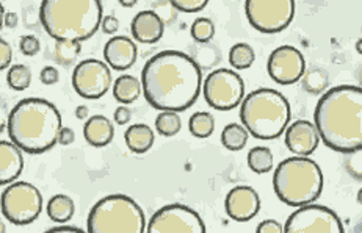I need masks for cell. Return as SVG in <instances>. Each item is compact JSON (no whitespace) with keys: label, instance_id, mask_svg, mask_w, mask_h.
Instances as JSON below:
<instances>
[{"label":"cell","instance_id":"obj_1","mask_svg":"<svg viewBox=\"0 0 362 233\" xmlns=\"http://www.w3.org/2000/svg\"><path fill=\"white\" fill-rule=\"evenodd\" d=\"M143 94L158 112H185L202 88L198 63L179 50H163L151 58L141 71Z\"/></svg>","mask_w":362,"mask_h":233},{"label":"cell","instance_id":"obj_2","mask_svg":"<svg viewBox=\"0 0 362 233\" xmlns=\"http://www.w3.org/2000/svg\"><path fill=\"white\" fill-rule=\"evenodd\" d=\"M314 124L322 141L340 154L362 149V88L334 86L317 102Z\"/></svg>","mask_w":362,"mask_h":233},{"label":"cell","instance_id":"obj_3","mask_svg":"<svg viewBox=\"0 0 362 233\" xmlns=\"http://www.w3.org/2000/svg\"><path fill=\"white\" fill-rule=\"evenodd\" d=\"M62 114L52 102L27 97L14 105L6 121L10 140L27 154H45L59 143Z\"/></svg>","mask_w":362,"mask_h":233},{"label":"cell","instance_id":"obj_4","mask_svg":"<svg viewBox=\"0 0 362 233\" xmlns=\"http://www.w3.org/2000/svg\"><path fill=\"white\" fill-rule=\"evenodd\" d=\"M104 19L100 0H42L40 20L57 41H86Z\"/></svg>","mask_w":362,"mask_h":233},{"label":"cell","instance_id":"obj_5","mask_svg":"<svg viewBox=\"0 0 362 233\" xmlns=\"http://www.w3.org/2000/svg\"><path fill=\"white\" fill-rule=\"evenodd\" d=\"M240 119L250 135L257 140H276L291 122V104L276 90L259 88L243 99Z\"/></svg>","mask_w":362,"mask_h":233},{"label":"cell","instance_id":"obj_6","mask_svg":"<svg viewBox=\"0 0 362 233\" xmlns=\"http://www.w3.org/2000/svg\"><path fill=\"white\" fill-rule=\"evenodd\" d=\"M274 193L291 207L314 203L323 191V172L314 160L295 155L281 162L273 176Z\"/></svg>","mask_w":362,"mask_h":233},{"label":"cell","instance_id":"obj_7","mask_svg":"<svg viewBox=\"0 0 362 233\" xmlns=\"http://www.w3.org/2000/svg\"><path fill=\"white\" fill-rule=\"evenodd\" d=\"M146 217L141 207L124 194H110L94 203L88 215V233H144Z\"/></svg>","mask_w":362,"mask_h":233},{"label":"cell","instance_id":"obj_8","mask_svg":"<svg viewBox=\"0 0 362 233\" xmlns=\"http://www.w3.org/2000/svg\"><path fill=\"white\" fill-rule=\"evenodd\" d=\"M42 210L40 189L28 181L10 184L2 193V213L14 225H28L38 220Z\"/></svg>","mask_w":362,"mask_h":233},{"label":"cell","instance_id":"obj_9","mask_svg":"<svg viewBox=\"0 0 362 233\" xmlns=\"http://www.w3.org/2000/svg\"><path fill=\"white\" fill-rule=\"evenodd\" d=\"M246 19L262 33H279L292 24L295 0H246Z\"/></svg>","mask_w":362,"mask_h":233},{"label":"cell","instance_id":"obj_10","mask_svg":"<svg viewBox=\"0 0 362 233\" xmlns=\"http://www.w3.org/2000/svg\"><path fill=\"white\" fill-rule=\"evenodd\" d=\"M202 92L207 104L215 110L230 112L243 102L245 82L235 71L216 69L206 77Z\"/></svg>","mask_w":362,"mask_h":233},{"label":"cell","instance_id":"obj_11","mask_svg":"<svg viewBox=\"0 0 362 233\" xmlns=\"http://www.w3.org/2000/svg\"><path fill=\"white\" fill-rule=\"evenodd\" d=\"M284 233H344V225L336 211L308 203L291 215Z\"/></svg>","mask_w":362,"mask_h":233},{"label":"cell","instance_id":"obj_12","mask_svg":"<svg viewBox=\"0 0 362 233\" xmlns=\"http://www.w3.org/2000/svg\"><path fill=\"white\" fill-rule=\"evenodd\" d=\"M148 233H204L206 224L197 211L179 203L156 211L146 227Z\"/></svg>","mask_w":362,"mask_h":233},{"label":"cell","instance_id":"obj_13","mask_svg":"<svg viewBox=\"0 0 362 233\" xmlns=\"http://www.w3.org/2000/svg\"><path fill=\"white\" fill-rule=\"evenodd\" d=\"M72 86L83 99H100L112 88V71L100 60H83L72 72Z\"/></svg>","mask_w":362,"mask_h":233},{"label":"cell","instance_id":"obj_14","mask_svg":"<svg viewBox=\"0 0 362 233\" xmlns=\"http://www.w3.org/2000/svg\"><path fill=\"white\" fill-rule=\"evenodd\" d=\"M267 71L272 80L279 85H293L300 82L306 72V60L293 46H281L269 56Z\"/></svg>","mask_w":362,"mask_h":233},{"label":"cell","instance_id":"obj_15","mask_svg":"<svg viewBox=\"0 0 362 233\" xmlns=\"http://www.w3.org/2000/svg\"><path fill=\"white\" fill-rule=\"evenodd\" d=\"M226 215L237 222H246L255 217L260 210V198L255 188L240 185L234 186L224 201Z\"/></svg>","mask_w":362,"mask_h":233},{"label":"cell","instance_id":"obj_16","mask_svg":"<svg viewBox=\"0 0 362 233\" xmlns=\"http://www.w3.org/2000/svg\"><path fill=\"white\" fill-rule=\"evenodd\" d=\"M320 133H318L317 126L310 121L300 119L295 121L286 129L284 132V143L287 149L293 155L298 157H309L313 155L320 143Z\"/></svg>","mask_w":362,"mask_h":233},{"label":"cell","instance_id":"obj_17","mask_svg":"<svg viewBox=\"0 0 362 233\" xmlns=\"http://www.w3.org/2000/svg\"><path fill=\"white\" fill-rule=\"evenodd\" d=\"M105 63L115 71H126L135 64L139 58V49L127 36H113L104 47Z\"/></svg>","mask_w":362,"mask_h":233},{"label":"cell","instance_id":"obj_18","mask_svg":"<svg viewBox=\"0 0 362 233\" xmlns=\"http://www.w3.org/2000/svg\"><path fill=\"white\" fill-rule=\"evenodd\" d=\"M130 32H132L134 40L139 42L156 44L165 33V23L156 11L143 10L135 14L132 24H130Z\"/></svg>","mask_w":362,"mask_h":233},{"label":"cell","instance_id":"obj_19","mask_svg":"<svg viewBox=\"0 0 362 233\" xmlns=\"http://www.w3.org/2000/svg\"><path fill=\"white\" fill-rule=\"evenodd\" d=\"M23 149L13 141H0V185H10L24 169Z\"/></svg>","mask_w":362,"mask_h":233},{"label":"cell","instance_id":"obj_20","mask_svg":"<svg viewBox=\"0 0 362 233\" xmlns=\"http://www.w3.org/2000/svg\"><path fill=\"white\" fill-rule=\"evenodd\" d=\"M83 138L94 148H105L115 138V127L112 121L103 114H94L86 119L83 126Z\"/></svg>","mask_w":362,"mask_h":233},{"label":"cell","instance_id":"obj_21","mask_svg":"<svg viewBox=\"0 0 362 233\" xmlns=\"http://www.w3.org/2000/svg\"><path fill=\"white\" fill-rule=\"evenodd\" d=\"M124 141L134 154H146L154 144V132L146 124H134L126 130Z\"/></svg>","mask_w":362,"mask_h":233},{"label":"cell","instance_id":"obj_22","mask_svg":"<svg viewBox=\"0 0 362 233\" xmlns=\"http://www.w3.org/2000/svg\"><path fill=\"white\" fill-rule=\"evenodd\" d=\"M143 91V85L134 76H121L113 83V97L121 105H129L139 100Z\"/></svg>","mask_w":362,"mask_h":233},{"label":"cell","instance_id":"obj_23","mask_svg":"<svg viewBox=\"0 0 362 233\" xmlns=\"http://www.w3.org/2000/svg\"><path fill=\"white\" fill-rule=\"evenodd\" d=\"M47 216L54 222H68L72 216L76 213V205L74 201H72L66 194H55L52 199L47 202Z\"/></svg>","mask_w":362,"mask_h":233},{"label":"cell","instance_id":"obj_24","mask_svg":"<svg viewBox=\"0 0 362 233\" xmlns=\"http://www.w3.org/2000/svg\"><path fill=\"white\" fill-rule=\"evenodd\" d=\"M250 140V132L248 129L242 124H228L226 127L223 129L221 132V144L230 152H238L242 150L246 143Z\"/></svg>","mask_w":362,"mask_h":233},{"label":"cell","instance_id":"obj_25","mask_svg":"<svg viewBox=\"0 0 362 233\" xmlns=\"http://www.w3.org/2000/svg\"><path fill=\"white\" fill-rule=\"evenodd\" d=\"M248 167L256 174H267L270 172L274 167V157L273 152L269 148H262V145H257V148H252L248 152Z\"/></svg>","mask_w":362,"mask_h":233},{"label":"cell","instance_id":"obj_26","mask_svg":"<svg viewBox=\"0 0 362 233\" xmlns=\"http://www.w3.org/2000/svg\"><path fill=\"white\" fill-rule=\"evenodd\" d=\"M256 60V52L250 44L246 42H237L229 50V64L234 69L243 71L252 66Z\"/></svg>","mask_w":362,"mask_h":233},{"label":"cell","instance_id":"obj_27","mask_svg":"<svg viewBox=\"0 0 362 233\" xmlns=\"http://www.w3.org/2000/svg\"><path fill=\"white\" fill-rule=\"evenodd\" d=\"M301 82H303V88L308 92L322 94V92H325V90L328 88L329 77H328L327 71L315 66V68H310L304 72Z\"/></svg>","mask_w":362,"mask_h":233},{"label":"cell","instance_id":"obj_28","mask_svg":"<svg viewBox=\"0 0 362 233\" xmlns=\"http://www.w3.org/2000/svg\"><path fill=\"white\" fill-rule=\"evenodd\" d=\"M188 130L193 136L199 138V140H204L209 138L215 130V118L207 112H198L192 114L190 121H188Z\"/></svg>","mask_w":362,"mask_h":233},{"label":"cell","instance_id":"obj_29","mask_svg":"<svg viewBox=\"0 0 362 233\" xmlns=\"http://www.w3.org/2000/svg\"><path fill=\"white\" fill-rule=\"evenodd\" d=\"M180 127H182V119L177 112H160L156 118V130L162 136H175L180 132Z\"/></svg>","mask_w":362,"mask_h":233},{"label":"cell","instance_id":"obj_30","mask_svg":"<svg viewBox=\"0 0 362 233\" xmlns=\"http://www.w3.org/2000/svg\"><path fill=\"white\" fill-rule=\"evenodd\" d=\"M6 83L14 91H25L32 83V71L25 64H14L6 74Z\"/></svg>","mask_w":362,"mask_h":233},{"label":"cell","instance_id":"obj_31","mask_svg":"<svg viewBox=\"0 0 362 233\" xmlns=\"http://www.w3.org/2000/svg\"><path fill=\"white\" fill-rule=\"evenodd\" d=\"M82 42L81 41H57L55 44V60L62 64H72L76 58L81 55Z\"/></svg>","mask_w":362,"mask_h":233},{"label":"cell","instance_id":"obj_32","mask_svg":"<svg viewBox=\"0 0 362 233\" xmlns=\"http://www.w3.org/2000/svg\"><path fill=\"white\" fill-rule=\"evenodd\" d=\"M192 38L197 42H209L215 36V25L209 18H198L194 19L190 28Z\"/></svg>","mask_w":362,"mask_h":233},{"label":"cell","instance_id":"obj_33","mask_svg":"<svg viewBox=\"0 0 362 233\" xmlns=\"http://www.w3.org/2000/svg\"><path fill=\"white\" fill-rule=\"evenodd\" d=\"M209 2L211 0H170V4L182 13H199L206 8Z\"/></svg>","mask_w":362,"mask_h":233},{"label":"cell","instance_id":"obj_34","mask_svg":"<svg viewBox=\"0 0 362 233\" xmlns=\"http://www.w3.org/2000/svg\"><path fill=\"white\" fill-rule=\"evenodd\" d=\"M345 167L354 179L362 180V149L346 154Z\"/></svg>","mask_w":362,"mask_h":233},{"label":"cell","instance_id":"obj_35","mask_svg":"<svg viewBox=\"0 0 362 233\" xmlns=\"http://www.w3.org/2000/svg\"><path fill=\"white\" fill-rule=\"evenodd\" d=\"M19 49L21 52L27 56H33L40 52L41 44H40V40L36 38L33 35H25L23 38L19 40Z\"/></svg>","mask_w":362,"mask_h":233},{"label":"cell","instance_id":"obj_36","mask_svg":"<svg viewBox=\"0 0 362 233\" xmlns=\"http://www.w3.org/2000/svg\"><path fill=\"white\" fill-rule=\"evenodd\" d=\"M40 80L47 86L55 85V83H59V80H60V72L54 66H46V68H42L40 72Z\"/></svg>","mask_w":362,"mask_h":233},{"label":"cell","instance_id":"obj_37","mask_svg":"<svg viewBox=\"0 0 362 233\" xmlns=\"http://www.w3.org/2000/svg\"><path fill=\"white\" fill-rule=\"evenodd\" d=\"M13 60V47L5 40H0V69H6Z\"/></svg>","mask_w":362,"mask_h":233},{"label":"cell","instance_id":"obj_38","mask_svg":"<svg viewBox=\"0 0 362 233\" xmlns=\"http://www.w3.org/2000/svg\"><path fill=\"white\" fill-rule=\"evenodd\" d=\"M257 233H284V225L274 220H265L257 225Z\"/></svg>","mask_w":362,"mask_h":233},{"label":"cell","instance_id":"obj_39","mask_svg":"<svg viewBox=\"0 0 362 233\" xmlns=\"http://www.w3.org/2000/svg\"><path fill=\"white\" fill-rule=\"evenodd\" d=\"M113 118L118 126H126V124H129L130 119H132V112H130L126 105H121L115 110Z\"/></svg>","mask_w":362,"mask_h":233},{"label":"cell","instance_id":"obj_40","mask_svg":"<svg viewBox=\"0 0 362 233\" xmlns=\"http://www.w3.org/2000/svg\"><path fill=\"white\" fill-rule=\"evenodd\" d=\"M100 28L107 35H115L119 28V20L117 16H105L103 19V24H100Z\"/></svg>","mask_w":362,"mask_h":233},{"label":"cell","instance_id":"obj_41","mask_svg":"<svg viewBox=\"0 0 362 233\" xmlns=\"http://www.w3.org/2000/svg\"><path fill=\"white\" fill-rule=\"evenodd\" d=\"M76 141V133L74 130L69 129V127H63L62 132H60V136H59V143L62 145H69Z\"/></svg>","mask_w":362,"mask_h":233},{"label":"cell","instance_id":"obj_42","mask_svg":"<svg viewBox=\"0 0 362 233\" xmlns=\"http://www.w3.org/2000/svg\"><path fill=\"white\" fill-rule=\"evenodd\" d=\"M19 23V18L16 13H6L4 10V25L8 27V28H16Z\"/></svg>","mask_w":362,"mask_h":233},{"label":"cell","instance_id":"obj_43","mask_svg":"<svg viewBox=\"0 0 362 233\" xmlns=\"http://www.w3.org/2000/svg\"><path fill=\"white\" fill-rule=\"evenodd\" d=\"M85 233V230L78 227H72V225H63V227H52L46 230V233Z\"/></svg>","mask_w":362,"mask_h":233},{"label":"cell","instance_id":"obj_44","mask_svg":"<svg viewBox=\"0 0 362 233\" xmlns=\"http://www.w3.org/2000/svg\"><path fill=\"white\" fill-rule=\"evenodd\" d=\"M88 114H90V110H88V107L86 105H78L77 108H76V118L77 119H86L88 118Z\"/></svg>","mask_w":362,"mask_h":233},{"label":"cell","instance_id":"obj_45","mask_svg":"<svg viewBox=\"0 0 362 233\" xmlns=\"http://www.w3.org/2000/svg\"><path fill=\"white\" fill-rule=\"evenodd\" d=\"M118 2H119L122 6H126V8H132V6H135L136 2H139V0H118Z\"/></svg>","mask_w":362,"mask_h":233},{"label":"cell","instance_id":"obj_46","mask_svg":"<svg viewBox=\"0 0 362 233\" xmlns=\"http://www.w3.org/2000/svg\"><path fill=\"white\" fill-rule=\"evenodd\" d=\"M358 86H359V88H362V68L358 71Z\"/></svg>","mask_w":362,"mask_h":233},{"label":"cell","instance_id":"obj_47","mask_svg":"<svg viewBox=\"0 0 362 233\" xmlns=\"http://www.w3.org/2000/svg\"><path fill=\"white\" fill-rule=\"evenodd\" d=\"M356 199H358V202L361 203V205H362V189H359V191H358V196H356Z\"/></svg>","mask_w":362,"mask_h":233},{"label":"cell","instance_id":"obj_48","mask_svg":"<svg viewBox=\"0 0 362 233\" xmlns=\"http://www.w3.org/2000/svg\"><path fill=\"white\" fill-rule=\"evenodd\" d=\"M356 232H362V224H359V225H358V229H356Z\"/></svg>","mask_w":362,"mask_h":233},{"label":"cell","instance_id":"obj_49","mask_svg":"<svg viewBox=\"0 0 362 233\" xmlns=\"http://www.w3.org/2000/svg\"><path fill=\"white\" fill-rule=\"evenodd\" d=\"M361 38H362V36H361Z\"/></svg>","mask_w":362,"mask_h":233}]
</instances>
